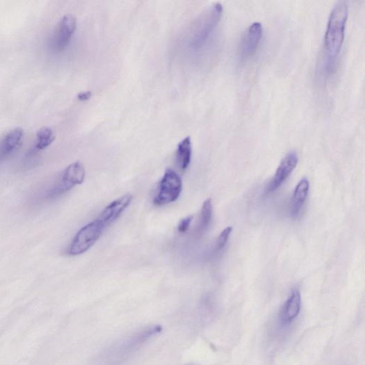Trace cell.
<instances>
[{
	"instance_id": "1",
	"label": "cell",
	"mask_w": 365,
	"mask_h": 365,
	"mask_svg": "<svg viewBox=\"0 0 365 365\" xmlns=\"http://www.w3.org/2000/svg\"><path fill=\"white\" fill-rule=\"evenodd\" d=\"M348 17L347 3L344 1L336 3L330 13L324 38L321 72L325 76L332 74L341 53L345 40Z\"/></svg>"
},
{
	"instance_id": "2",
	"label": "cell",
	"mask_w": 365,
	"mask_h": 365,
	"mask_svg": "<svg viewBox=\"0 0 365 365\" xmlns=\"http://www.w3.org/2000/svg\"><path fill=\"white\" fill-rule=\"evenodd\" d=\"M162 331L163 327L161 325H154L136 332L122 342L107 350V352H105L106 357L108 358L111 357L108 361L111 360V363H114V365L122 362L133 352L137 351L139 347L143 346L154 336L159 334Z\"/></svg>"
},
{
	"instance_id": "3",
	"label": "cell",
	"mask_w": 365,
	"mask_h": 365,
	"mask_svg": "<svg viewBox=\"0 0 365 365\" xmlns=\"http://www.w3.org/2000/svg\"><path fill=\"white\" fill-rule=\"evenodd\" d=\"M223 8L219 3L212 5L200 17L193 28L190 47L194 49L202 48L216 29L222 15Z\"/></svg>"
},
{
	"instance_id": "4",
	"label": "cell",
	"mask_w": 365,
	"mask_h": 365,
	"mask_svg": "<svg viewBox=\"0 0 365 365\" xmlns=\"http://www.w3.org/2000/svg\"><path fill=\"white\" fill-rule=\"evenodd\" d=\"M104 225L97 218L82 227L75 235L67 250V254L79 256L89 250L105 230Z\"/></svg>"
},
{
	"instance_id": "5",
	"label": "cell",
	"mask_w": 365,
	"mask_h": 365,
	"mask_svg": "<svg viewBox=\"0 0 365 365\" xmlns=\"http://www.w3.org/2000/svg\"><path fill=\"white\" fill-rule=\"evenodd\" d=\"M183 183L180 176L172 168H167L159 183L154 204L157 206L175 202L181 193Z\"/></svg>"
},
{
	"instance_id": "6",
	"label": "cell",
	"mask_w": 365,
	"mask_h": 365,
	"mask_svg": "<svg viewBox=\"0 0 365 365\" xmlns=\"http://www.w3.org/2000/svg\"><path fill=\"white\" fill-rule=\"evenodd\" d=\"M86 172L83 164L76 161L68 165L62 174L60 181L49 191V197L56 198L69 191L75 186L81 185L86 179Z\"/></svg>"
},
{
	"instance_id": "7",
	"label": "cell",
	"mask_w": 365,
	"mask_h": 365,
	"mask_svg": "<svg viewBox=\"0 0 365 365\" xmlns=\"http://www.w3.org/2000/svg\"><path fill=\"white\" fill-rule=\"evenodd\" d=\"M263 36V26L260 22L252 24L243 36L238 49V58L241 61L252 57L260 45Z\"/></svg>"
},
{
	"instance_id": "8",
	"label": "cell",
	"mask_w": 365,
	"mask_h": 365,
	"mask_svg": "<svg viewBox=\"0 0 365 365\" xmlns=\"http://www.w3.org/2000/svg\"><path fill=\"white\" fill-rule=\"evenodd\" d=\"M298 163V154L293 151L289 152L278 166L274 177L266 188V193L270 194L273 193L282 186L295 170Z\"/></svg>"
},
{
	"instance_id": "9",
	"label": "cell",
	"mask_w": 365,
	"mask_h": 365,
	"mask_svg": "<svg viewBox=\"0 0 365 365\" xmlns=\"http://www.w3.org/2000/svg\"><path fill=\"white\" fill-rule=\"evenodd\" d=\"M301 304L300 293L294 290L280 309L278 315V324L280 327L284 329L293 324L300 313Z\"/></svg>"
},
{
	"instance_id": "10",
	"label": "cell",
	"mask_w": 365,
	"mask_h": 365,
	"mask_svg": "<svg viewBox=\"0 0 365 365\" xmlns=\"http://www.w3.org/2000/svg\"><path fill=\"white\" fill-rule=\"evenodd\" d=\"M133 195L127 194L120 199L109 204L100 213L97 219L106 229L111 224L115 222L133 201Z\"/></svg>"
},
{
	"instance_id": "11",
	"label": "cell",
	"mask_w": 365,
	"mask_h": 365,
	"mask_svg": "<svg viewBox=\"0 0 365 365\" xmlns=\"http://www.w3.org/2000/svg\"><path fill=\"white\" fill-rule=\"evenodd\" d=\"M76 29V17L70 14L65 15L60 23L58 33L56 34V47H57L58 49H64L70 43Z\"/></svg>"
},
{
	"instance_id": "12",
	"label": "cell",
	"mask_w": 365,
	"mask_h": 365,
	"mask_svg": "<svg viewBox=\"0 0 365 365\" xmlns=\"http://www.w3.org/2000/svg\"><path fill=\"white\" fill-rule=\"evenodd\" d=\"M309 188H310V184H309V181L306 178L301 179L296 186L290 209L292 218H296L300 215L307 200Z\"/></svg>"
},
{
	"instance_id": "13",
	"label": "cell",
	"mask_w": 365,
	"mask_h": 365,
	"mask_svg": "<svg viewBox=\"0 0 365 365\" xmlns=\"http://www.w3.org/2000/svg\"><path fill=\"white\" fill-rule=\"evenodd\" d=\"M192 156V145L190 136L184 138L179 144L177 151V163L181 170L186 171L188 168Z\"/></svg>"
},
{
	"instance_id": "14",
	"label": "cell",
	"mask_w": 365,
	"mask_h": 365,
	"mask_svg": "<svg viewBox=\"0 0 365 365\" xmlns=\"http://www.w3.org/2000/svg\"><path fill=\"white\" fill-rule=\"evenodd\" d=\"M24 136L22 128L17 127L10 131L5 137L0 152L3 155H7L15 149L21 143Z\"/></svg>"
},
{
	"instance_id": "15",
	"label": "cell",
	"mask_w": 365,
	"mask_h": 365,
	"mask_svg": "<svg viewBox=\"0 0 365 365\" xmlns=\"http://www.w3.org/2000/svg\"><path fill=\"white\" fill-rule=\"evenodd\" d=\"M213 216V205L211 199L206 200L202 206L199 227L196 233L199 236L204 234L210 227Z\"/></svg>"
},
{
	"instance_id": "16",
	"label": "cell",
	"mask_w": 365,
	"mask_h": 365,
	"mask_svg": "<svg viewBox=\"0 0 365 365\" xmlns=\"http://www.w3.org/2000/svg\"><path fill=\"white\" fill-rule=\"evenodd\" d=\"M38 143L36 149L43 150L50 146L54 141L55 135L51 129L48 127L41 128L37 133Z\"/></svg>"
},
{
	"instance_id": "17",
	"label": "cell",
	"mask_w": 365,
	"mask_h": 365,
	"mask_svg": "<svg viewBox=\"0 0 365 365\" xmlns=\"http://www.w3.org/2000/svg\"><path fill=\"white\" fill-rule=\"evenodd\" d=\"M233 228L229 227L225 229L220 234L215 246L214 251L218 252L225 248L228 243Z\"/></svg>"
},
{
	"instance_id": "18",
	"label": "cell",
	"mask_w": 365,
	"mask_h": 365,
	"mask_svg": "<svg viewBox=\"0 0 365 365\" xmlns=\"http://www.w3.org/2000/svg\"><path fill=\"white\" fill-rule=\"evenodd\" d=\"M193 218V216H189L181 220L177 227V230L180 234H186L188 231Z\"/></svg>"
},
{
	"instance_id": "19",
	"label": "cell",
	"mask_w": 365,
	"mask_h": 365,
	"mask_svg": "<svg viewBox=\"0 0 365 365\" xmlns=\"http://www.w3.org/2000/svg\"><path fill=\"white\" fill-rule=\"evenodd\" d=\"M92 93L90 91L81 92L77 95L79 100L81 102H86L89 100L92 97Z\"/></svg>"
},
{
	"instance_id": "20",
	"label": "cell",
	"mask_w": 365,
	"mask_h": 365,
	"mask_svg": "<svg viewBox=\"0 0 365 365\" xmlns=\"http://www.w3.org/2000/svg\"><path fill=\"white\" fill-rule=\"evenodd\" d=\"M188 365H196V364H188Z\"/></svg>"
}]
</instances>
